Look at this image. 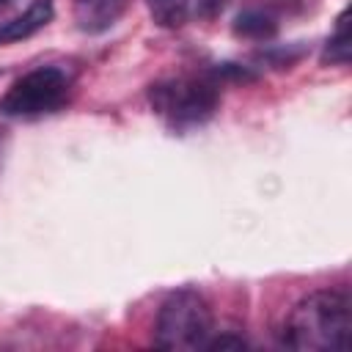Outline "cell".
<instances>
[{
    "mask_svg": "<svg viewBox=\"0 0 352 352\" xmlns=\"http://www.w3.org/2000/svg\"><path fill=\"white\" fill-rule=\"evenodd\" d=\"M352 338V297L346 289H319L297 300L280 327V344L300 352L346 349Z\"/></svg>",
    "mask_w": 352,
    "mask_h": 352,
    "instance_id": "1",
    "label": "cell"
},
{
    "mask_svg": "<svg viewBox=\"0 0 352 352\" xmlns=\"http://www.w3.org/2000/svg\"><path fill=\"white\" fill-rule=\"evenodd\" d=\"M148 104L170 129H192L217 113L220 88L209 74H173L151 82Z\"/></svg>",
    "mask_w": 352,
    "mask_h": 352,
    "instance_id": "2",
    "label": "cell"
},
{
    "mask_svg": "<svg viewBox=\"0 0 352 352\" xmlns=\"http://www.w3.org/2000/svg\"><path fill=\"white\" fill-rule=\"evenodd\" d=\"M212 336V308L195 289L168 294L154 319V344L162 349H201Z\"/></svg>",
    "mask_w": 352,
    "mask_h": 352,
    "instance_id": "3",
    "label": "cell"
},
{
    "mask_svg": "<svg viewBox=\"0 0 352 352\" xmlns=\"http://www.w3.org/2000/svg\"><path fill=\"white\" fill-rule=\"evenodd\" d=\"M72 94V74L60 66H36L0 96V116L36 118L60 110Z\"/></svg>",
    "mask_w": 352,
    "mask_h": 352,
    "instance_id": "4",
    "label": "cell"
},
{
    "mask_svg": "<svg viewBox=\"0 0 352 352\" xmlns=\"http://www.w3.org/2000/svg\"><path fill=\"white\" fill-rule=\"evenodd\" d=\"M52 16H55V0H33L22 14L11 16L8 22H0V44L30 38L41 28H47Z\"/></svg>",
    "mask_w": 352,
    "mask_h": 352,
    "instance_id": "5",
    "label": "cell"
},
{
    "mask_svg": "<svg viewBox=\"0 0 352 352\" xmlns=\"http://www.w3.org/2000/svg\"><path fill=\"white\" fill-rule=\"evenodd\" d=\"M126 0H74V19L82 33H102L118 22Z\"/></svg>",
    "mask_w": 352,
    "mask_h": 352,
    "instance_id": "6",
    "label": "cell"
},
{
    "mask_svg": "<svg viewBox=\"0 0 352 352\" xmlns=\"http://www.w3.org/2000/svg\"><path fill=\"white\" fill-rule=\"evenodd\" d=\"M234 36L239 38H250V41H267L278 33V19L270 8L264 6H248L242 8L236 16H234V25H231Z\"/></svg>",
    "mask_w": 352,
    "mask_h": 352,
    "instance_id": "7",
    "label": "cell"
},
{
    "mask_svg": "<svg viewBox=\"0 0 352 352\" xmlns=\"http://www.w3.org/2000/svg\"><path fill=\"white\" fill-rule=\"evenodd\" d=\"M352 55V41H349V8H344L336 19V30L327 36V44L322 50V63L330 66H346Z\"/></svg>",
    "mask_w": 352,
    "mask_h": 352,
    "instance_id": "8",
    "label": "cell"
},
{
    "mask_svg": "<svg viewBox=\"0 0 352 352\" xmlns=\"http://www.w3.org/2000/svg\"><path fill=\"white\" fill-rule=\"evenodd\" d=\"M146 6L160 28H182L190 16V0H146Z\"/></svg>",
    "mask_w": 352,
    "mask_h": 352,
    "instance_id": "9",
    "label": "cell"
},
{
    "mask_svg": "<svg viewBox=\"0 0 352 352\" xmlns=\"http://www.w3.org/2000/svg\"><path fill=\"white\" fill-rule=\"evenodd\" d=\"M228 3L231 0H195V11L204 19H214V16H220L228 8Z\"/></svg>",
    "mask_w": 352,
    "mask_h": 352,
    "instance_id": "10",
    "label": "cell"
},
{
    "mask_svg": "<svg viewBox=\"0 0 352 352\" xmlns=\"http://www.w3.org/2000/svg\"><path fill=\"white\" fill-rule=\"evenodd\" d=\"M206 346H209V349H242V346H248V341H245L242 336L223 333V336H217V338H209Z\"/></svg>",
    "mask_w": 352,
    "mask_h": 352,
    "instance_id": "11",
    "label": "cell"
},
{
    "mask_svg": "<svg viewBox=\"0 0 352 352\" xmlns=\"http://www.w3.org/2000/svg\"><path fill=\"white\" fill-rule=\"evenodd\" d=\"M6 148H8V135H6V129H0V168L6 160Z\"/></svg>",
    "mask_w": 352,
    "mask_h": 352,
    "instance_id": "12",
    "label": "cell"
},
{
    "mask_svg": "<svg viewBox=\"0 0 352 352\" xmlns=\"http://www.w3.org/2000/svg\"><path fill=\"white\" fill-rule=\"evenodd\" d=\"M6 3H11V0H0V6H6Z\"/></svg>",
    "mask_w": 352,
    "mask_h": 352,
    "instance_id": "13",
    "label": "cell"
}]
</instances>
